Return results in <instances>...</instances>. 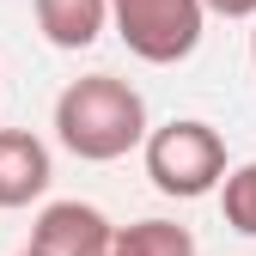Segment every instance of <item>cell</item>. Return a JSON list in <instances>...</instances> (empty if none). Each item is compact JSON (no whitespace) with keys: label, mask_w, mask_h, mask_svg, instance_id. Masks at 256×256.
<instances>
[{"label":"cell","mask_w":256,"mask_h":256,"mask_svg":"<svg viewBox=\"0 0 256 256\" xmlns=\"http://www.w3.org/2000/svg\"><path fill=\"white\" fill-rule=\"evenodd\" d=\"M30 6H37V30L68 55L92 49L110 30V0H30Z\"/></svg>","instance_id":"6"},{"label":"cell","mask_w":256,"mask_h":256,"mask_svg":"<svg viewBox=\"0 0 256 256\" xmlns=\"http://www.w3.org/2000/svg\"><path fill=\"white\" fill-rule=\"evenodd\" d=\"M146 177L158 196H171V202H202L214 196L220 183H226V140H220V128L214 122H196V116H177L165 128H152L146 146Z\"/></svg>","instance_id":"2"},{"label":"cell","mask_w":256,"mask_h":256,"mask_svg":"<svg viewBox=\"0 0 256 256\" xmlns=\"http://www.w3.org/2000/svg\"><path fill=\"white\" fill-rule=\"evenodd\" d=\"M18 256H37V250H30V244H24V250H18Z\"/></svg>","instance_id":"11"},{"label":"cell","mask_w":256,"mask_h":256,"mask_svg":"<svg viewBox=\"0 0 256 256\" xmlns=\"http://www.w3.org/2000/svg\"><path fill=\"white\" fill-rule=\"evenodd\" d=\"M110 256H196V232L177 220H134V226H116Z\"/></svg>","instance_id":"7"},{"label":"cell","mask_w":256,"mask_h":256,"mask_svg":"<svg viewBox=\"0 0 256 256\" xmlns=\"http://www.w3.org/2000/svg\"><path fill=\"white\" fill-rule=\"evenodd\" d=\"M110 30L146 68H177L202 49L208 0H110Z\"/></svg>","instance_id":"3"},{"label":"cell","mask_w":256,"mask_h":256,"mask_svg":"<svg viewBox=\"0 0 256 256\" xmlns=\"http://www.w3.org/2000/svg\"><path fill=\"white\" fill-rule=\"evenodd\" d=\"M30 250L37 256H110L116 226L92 202H49L30 226Z\"/></svg>","instance_id":"4"},{"label":"cell","mask_w":256,"mask_h":256,"mask_svg":"<svg viewBox=\"0 0 256 256\" xmlns=\"http://www.w3.org/2000/svg\"><path fill=\"white\" fill-rule=\"evenodd\" d=\"M208 12H220V18H256V0H208Z\"/></svg>","instance_id":"9"},{"label":"cell","mask_w":256,"mask_h":256,"mask_svg":"<svg viewBox=\"0 0 256 256\" xmlns=\"http://www.w3.org/2000/svg\"><path fill=\"white\" fill-rule=\"evenodd\" d=\"M55 183L49 146L30 128H0V208H30Z\"/></svg>","instance_id":"5"},{"label":"cell","mask_w":256,"mask_h":256,"mask_svg":"<svg viewBox=\"0 0 256 256\" xmlns=\"http://www.w3.org/2000/svg\"><path fill=\"white\" fill-rule=\"evenodd\" d=\"M152 122H146V98L116 74H86L74 86H61L55 98V140L86 165H116L134 146H146Z\"/></svg>","instance_id":"1"},{"label":"cell","mask_w":256,"mask_h":256,"mask_svg":"<svg viewBox=\"0 0 256 256\" xmlns=\"http://www.w3.org/2000/svg\"><path fill=\"white\" fill-rule=\"evenodd\" d=\"M250 68H256V30H250Z\"/></svg>","instance_id":"10"},{"label":"cell","mask_w":256,"mask_h":256,"mask_svg":"<svg viewBox=\"0 0 256 256\" xmlns=\"http://www.w3.org/2000/svg\"><path fill=\"white\" fill-rule=\"evenodd\" d=\"M220 214H226V226L256 238V158H244V165L226 171V183H220Z\"/></svg>","instance_id":"8"}]
</instances>
